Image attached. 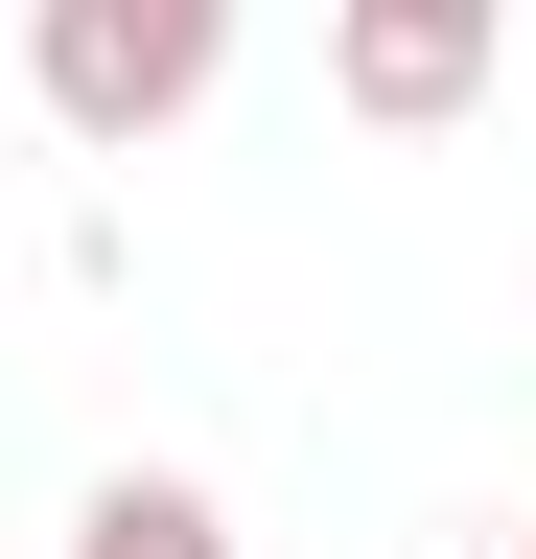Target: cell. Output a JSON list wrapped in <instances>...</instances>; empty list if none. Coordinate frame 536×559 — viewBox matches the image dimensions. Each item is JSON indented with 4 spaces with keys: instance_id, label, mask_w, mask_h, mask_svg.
Instances as JSON below:
<instances>
[{
    "instance_id": "cell-3",
    "label": "cell",
    "mask_w": 536,
    "mask_h": 559,
    "mask_svg": "<svg viewBox=\"0 0 536 559\" xmlns=\"http://www.w3.org/2000/svg\"><path fill=\"white\" fill-rule=\"evenodd\" d=\"M71 559H234V513H211L187 466H117L94 513H71Z\"/></svg>"
},
{
    "instance_id": "cell-2",
    "label": "cell",
    "mask_w": 536,
    "mask_h": 559,
    "mask_svg": "<svg viewBox=\"0 0 536 559\" xmlns=\"http://www.w3.org/2000/svg\"><path fill=\"white\" fill-rule=\"evenodd\" d=\"M490 70H513V0H326V94H350L373 140L490 117Z\"/></svg>"
},
{
    "instance_id": "cell-4",
    "label": "cell",
    "mask_w": 536,
    "mask_h": 559,
    "mask_svg": "<svg viewBox=\"0 0 536 559\" xmlns=\"http://www.w3.org/2000/svg\"><path fill=\"white\" fill-rule=\"evenodd\" d=\"M490 559H536V536H490Z\"/></svg>"
},
{
    "instance_id": "cell-1",
    "label": "cell",
    "mask_w": 536,
    "mask_h": 559,
    "mask_svg": "<svg viewBox=\"0 0 536 559\" xmlns=\"http://www.w3.org/2000/svg\"><path fill=\"white\" fill-rule=\"evenodd\" d=\"M211 70H234V0H24V94H47V140H94V164L187 140Z\"/></svg>"
}]
</instances>
